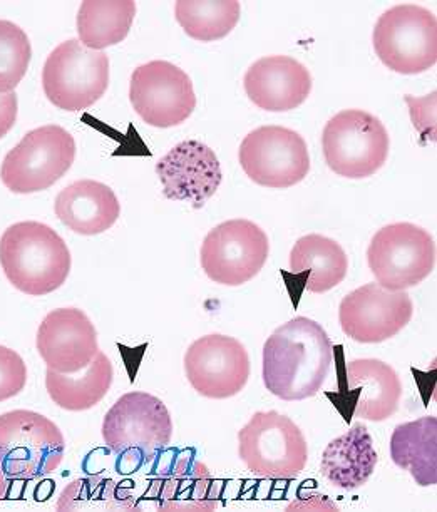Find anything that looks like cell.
<instances>
[{"label":"cell","mask_w":437,"mask_h":512,"mask_svg":"<svg viewBox=\"0 0 437 512\" xmlns=\"http://www.w3.org/2000/svg\"><path fill=\"white\" fill-rule=\"evenodd\" d=\"M412 313L414 305L406 292H391L377 283H367L340 303V327L359 344H381L407 327Z\"/></svg>","instance_id":"9a60e30c"},{"label":"cell","mask_w":437,"mask_h":512,"mask_svg":"<svg viewBox=\"0 0 437 512\" xmlns=\"http://www.w3.org/2000/svg\"><path fill=\"white\" fill-rule=\"evenodd\" d=\"M374 442L366 425L355 422L349 431L325 447L320 472L332 486L354 491L367 484L376 471Z\"/></svg>","instance_id":"7402d4cb"},{"label":"cell","mask_w":437,"mask_h":512,"mask_svg":"<svg viewBox=\"0 0 437 512\" xmlns=\"http://www.w3.org/2000/svg\"><path fill=\"white\" fill-rule=\"evenodd\" d=\"M200 255L206 277L220 285L240 287L262 272L270 241L253 221H223L206 235Z\"/></svg>","instance_id":"8fae6325"},{"label":"cell","mask_w":437,"mask_h":512,"mask_svg":"<svg viewBox=\"0 0 437 512\" xmlns=\"http://www.w3.org/2000/svg\"><path fill=\"white\" fill-rule=\"evenodd\" d=\"M0 265L19 292L42 297L66 283L71 253L51 226L21 221L9 226L0 238Z\"/></svg>","instance_id":"7a4b0ae2"},{"label":"cell","mask_w":437,"mask_h":512,"mask_svg":"<svg viewBox=\"0 0 437 512\" xmlns=\"http://www.w3.org/2000/svg\"><path fill=\"white\" fill-rule=\"evenodd\" d=\"M290 270L304 277L305 290L325 293L344 282L349 258L344 248L327 236H302L290 251Z\"/></svg>","instance_id":"603a6c76"},{"label":"cell","mask_w":437,"mask_h":512,"mask_svg":"<svg viewBox=\"0 0 437 512\" xmlns=\"http://www.w3.org/2000/svg\"><path fill=\"white\" fill-rule=\"evenodd\" d=\"M345 399L352 404L354 417L384 422L399 409L402 382L382 360H352L345 367Z\"/></svg>","instance_id":"ffe728a7"},{"label":"cell","mask_w":437,"mask_h":512,"mask_svg":"<svg viewBox=\"0 0 437 512\" xmlns=\"http://www.w3.org/2000/svg\"><path fill=\"white\" fill-rule=\"evenodd\" d=\"M54 211L69 230L78 235L93 236L108 231L118 221L121 205L108 185L81 180L57 195Z\"/></svg>","instance_id":"44dd1931"},{"label":"cell","mask_w":437,"mask_h":512,"mask_svg":"<svg viewBox=\"0 0 437 512\" xmlns=\"http://www.w3.org/2000/svg\"><path fill=\"white\" fill-rule=\"evenodd\" d=\"M32 47L26 32L14 22L0 21V94L12 93L26 76Z\"/></svg>","instance_id":"f1b7e54d"},{"label":"cell","mask_w":437,"mask_h":512,"mask_svg":"<svg viewBox=\"0 0 437 512\" xmlns=\"http://www.w3.org/2000/svg\"><path fill=\"white\" fill-rule=\"evenodd\" d=\"M220 496L222 489L210 469L185 452L151 479L138 507L139 511L210 512L218 507Z\"/></svg>","instance_id":"2e32d148"},{"label":"cell","mask_w":437,"mask_h":512,"mask_svg":"<svg viewBox=\"0 0 437 512\" xmlns=\"http://www.w3.org/2000/svg\"><path fill=\"white\" fill-rule=\"evenodd\" d=\"M238 454L253 474L288 481L304 471L309 446L294 420L268 410L257 412L238 432Z\"/></svg>","instance_id":"5b68a950"},{"label":"cell","mask_w":437,"mask_h":512,"mask_svg":"<svg viewBox=\"0 0 437 512\" xmlns=\"http://www.w3.org/2000/svg\"><path fill=\"white\" fill-rule=\"evenodd\" d=\"M240 12L242 7L237 0H181L175 6L176 21L191 39L200 42L227 37L240 21Z\"/></svg>","instance_id":"83f0119b"},{"label":"cell","mask_w":437,"mask_h":512,"mask_svg":"<svg viewBox=\"0 0 437 512\" xmlns=\"http://www.w3.org/2000/svg\"><path fill=\"white\" fill-rule=\"evenodd\" d=\"M66 441L52 420L32 410L0 415V467L12 481H37L61 466Z\"/></svg>","instance_id":"277c9868"},{"label":"cell","mask_w":437,"mask_h":512,"mask_svg":"<svg viewBox=\"0 0 437 512\" xmlns=\"http://www.w3.org/2000/svg\"><path fill=\"white\" fill-rule=\"evenodd\" d=\"M238 158L253 183L272 190L299 185L310 171L305 139L282 126H262L252 131L240 144Z\"/></svg>","instance_id":"7c38bea8"},{"label":"cell","mask_w":437,"mask_h":512,"mask_svg":"<svg viewBox=\"0 0 437 512\" xmlns=\"http://www.w3.org/2000/svg\"><path fill=\"white\" fill-rule=\"evenodd\" d=\"M42 86L56 108L64 111L91 108L108 91V54L88 49L78 39L62 42L47 57L42 69Z\"/></svg>","instance_id":"ba28073f"},{"label":"cell","mask_w":437,"mask_h":512,"mask_svg":"<svg viewBox=\"0 0 437 512\" xmlns=\"http://www.w3.org/2000/svg\"><path fill=\"white\" fill-rule=\"evenodd\" d=\"M129 99L139 118L155 128L185 123L196 108L190 76L168 61H151L134 69Z\"/></svg>","instance_id":"4fadbf2b"},{"label":"cell","mask_w":437,"mask_h":512,"mask_svg":"<svg viewBox=\"0 0 437 512\" xmlns=\"http://www.w3.org/2000/svg\"><path fill=\"white\" fill-rule=\"evenodd\" d=\"M19 101L14 93L0 94V139L4 138L17 121Z\"/></svg>","instance_id":"4dcf8cb0"},{"label":"cell","mask_w":437,"mask_h":512,"mask_svg":"<svg viewBox=\"0 0 437 512\" xmlns=\"http://www.w3.org/2000/svg\"><path fill=\"white\" fill-rule=\"evenodd\" d=\"M136 16V4L123 2H83L78 12L79 41L93 51L116 46L128 37Z\"/></svg>","instance_id":"484cf974"},{"label":"cell","mask_w":437,"mask_h":512,"mask_svg":"<svg viewBox=\"0 0 437 512\" xmlns=\"http://www.w3.org/2000/svg\"><path fill=\"white\" fill-rule=\"evenodd\" d=\"M185 372L191 387L206 399H230L245 389L250 359L237 338L213 333L186 350Z\"/></svg>","instance_id":"5bb4252c"},{"label":"cell","mask_w":437,"mask_h":512,"mask_svg":"<svg viewBox=\"0 0 437 512\" xmlns=\"http://www.w3.org/2000/svg\"><path fill=\"white\" fill-rule=\"evenodd\" d=\"M173 420L163 400L146 392L119 397L104 417L106 446L128 469L150 464L170 444Z\"/></svg>","instance_id":"3957f363"},{"label":"cell","mask_w":437,"mask_h":512,"mask_svg":"<svg viewBox=\"0 0 437 512\" xmlns=\"http://www.w3.org/2000/svg\"><path fill=\"white\" fill-rule=\"evenodd\" d=\"M374 51L384 66L399 74H421L436 66V16L414 4L382 14L374 29Z\"/></svg>","instance_id":"9c48e42d"},{"label":"cell","mask_w":437,"mask_h":512,"mask_svg":"<svg viewBox=\"0 0 437 512\" xmlns=\"http://www.w3.org/2000/svg\"><path fill=\"white\" fill-rule=\"evenodd\" d=\"M392 462L411 472L422 487L437 484V419L426 415L421 419L397 425L391 437Z\"/></svg>","instance_id":"cb8c5ba5"},{"label":"cell","mask_w":437,"mask_h":512,"mask_svg":"<svg viewBox=\"0 0 437 512\" xmlns=\"http://www.w3.org/2000/svg\"><path fill=\"white\" fill-rule=\"evenodd\" d=\"M57 511H139L129 487L108 477H83L61 492Z\"/></svg>","instance_id":"4316f807"},{"label":"cell","mask_w":437,"mask_h":512,"mask_svg":"<svg viewBox=\"0 0 437 512\" xmlns=\"http://www.w3.org/2000/svg\"><path fill=\"white\" fill-rule=\"evenodd\" d=\"M322 148L335 175L362 180L386 164L391 139L381 119L362 109H345L325 126Z\"/></svg>","instance_id":"8992f818"},{"label":"cell","mask_w":437,"mask_h":512,"mask_svg":"<svg viewBox=\"0 0 437 512\" xmlns=\"http://www.w3.org/2000/svg\"><path fill=\"white\" fill-rule=\"evenodd\" d=\"M9 481H11V479H7L6 474L2 471V467H0V501L7 497V492H9Z\"/></svg>","instance_id":"1f68e13d"},{"label":"cell","mask_w":437,"mask_h":512,"mask_svg":"<svg viewBox=\"0 0 437 512\" xmlns=\"http://www.w3.org/2000/svg\"><path fill=\"white\" fill-rule=\"evenodd\" d=\"M156 175L168 200L185 201L195 210L205 206L223 180L215 151L201 141H183L156 164Z\"/></svg>","instance_id":"e0dca14e"},{"label":"cell","mask_w":437,"mask_h":512,"mask_svg":"<svg viewBox=\"0 0 437 512\" xmlns=\"http://www.w3.org/2000/svg\"><path fill=\"white\" fill-rule=\"evenodd\" d=\"M76 141L61 126L34 129L11 149L0 168V180L17 195L49 190L71 169Z\"/></svg>","instance_id":"52a82bcc"},{"label":"cell","mask_w":437,"mask_h":512,"mask_svg":"<svg viewBox=\"0 0 437 512\" xmlns=\"http://www.w3.org/2000/svg\"><path fill=\"white\" fill-rule=\"evenodd\" d=\"M255 106L270 113H287L304 104L312 91L309 69L294 57L268 56L255 62L243 79Z\"/></svg>","instance_id":"d6986e66"},{"label":"cell","mask_w":437,"mask_h":512,"mask_svg":"<svg viewBox=\"0 0 437 512\" xmlns=\"http://www.w3.org/2000/svg\"><path fill=\"white\" fill-rule=\"evenodd\" d=\"M114 380L108 355L99 352L96 359L76 374H59L47 369L46 389L54 404L69 412L93 409L106 397Z\"/></svg>","instance_id":"d4e9b609"},{"label":"cell","mask_w":437,"mask_h":512,"mask_svg":"<svg viewBox=\"0 0 437 512\" xmlns=\"http://www.w3.org/2000/svg\"><path fill=\"white\" fill-rule=\"evenodd\" d=\"M37 350L47 369L76 374L99 354L98 333L83 310L57 308L39 325Z\"/></svg>","instance_id":"ac0fdd59"},{"label":"cell","mask_w":437,"mask_h":512,"mask_svg":"<svg viewBox=\"0 0 437 512\" xmlns=\"http://www.w3.org/2000/svg\"><path fill=\"white\" fill-rule=\"evenodd\" d=\"M334 360L324 327L307 317L283 323L263 347L262 377L270 394L285 402L319 394Z\"/></svg>","instance_id":"6da1fadb"},{"label":"cell","mask_w":437,"mask_h":512,"mask_svg":"<svg viewBox=\"0 0 437 512\" xmlns=\"http://www.w3.org/2000/svg\"><path fill=\"white\" fill-rule=\"evenodd\" d=\"M367 263L382 288L406 292L426 280L436 267V243L421 226L387 225L372 238Z\"/></svg>","instance_id":"30bf717a"},{"label":"cell","mask_w":437,"mask_h":512,"mask_svg":"<svg viewBox=\"0 0 437 512\" xmlns=\"http://www.w3.org/2000/svg\"><path fill=\"white\" fill-rule=\"evenodd\" d=\"M27 384V367L16 350L0 345V402L21 394Z\"/></svg>","instance_id":"f546056e"}]
</instances>
